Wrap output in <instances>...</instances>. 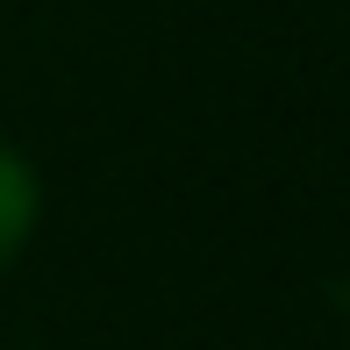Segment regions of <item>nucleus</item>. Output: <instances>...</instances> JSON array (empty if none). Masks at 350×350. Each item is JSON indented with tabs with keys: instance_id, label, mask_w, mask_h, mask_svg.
Returning <instances> with one entry per match:
<instances>
[{
	"instance_id": "1",
	"label": "nucleus",
	"mask_w": 350,
	"mask_h": 350,
	"mask_svg": "<svg viewBox=\"0 0 350 350\" xmlns=\"http://www.w3.org/2000/svg\"><path fill=\"white\" fill-rule=\"evenodd\" d=\"M29 215H36V186H29V165L0 150V265H8L14 250H22Z\"/></svg>"
}]
</instances>
